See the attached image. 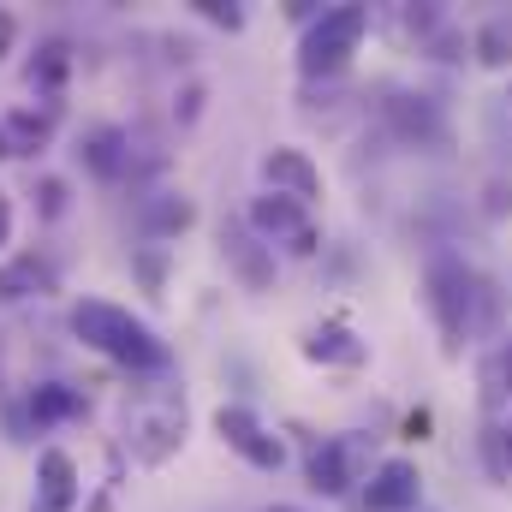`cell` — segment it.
Returning a JSON list of instances; mask_svg holds the SVG:
<instances>
[{
    "label": "cell",
    "instance_id": "19",
    "mask_svg": "<svg viewBox=\"0 0 512 512\" xmlns=\"http://www.w3.org/2000/svg\"><path fill=\"white\" fill-rule=\"evenodd\" d=\"M191 221H197L191 197H173V191H161V197H149V203H143V227H149L155 239H173V233H185Z\"/></svg>",
    "mask_w": 512,
    "mask_h": 512
},
{
    "label": "cell",
    "instance_id": "18",
    "mask_svg": "<svg viewBox=\"0 0 512 512\" xmlns=\"http://www.w3.org/2000/svg\"><path fill=\"white\" fill-rule=\"evenodd\" d=\"M66 72H72V48H66V42H42L36 60H30V72H24V84L42 90V96H60Z\"/></svg>",
    "mask_w": 512,
    "mask_h": 512
},
{
    "label": "cell",
    "instance_id": "11",
    "mask_svg": "<svg viewBox=\"0 0 512 512\" xmlns=\"http://www.w3.org/2000/svg\"><path fill=\"white\" fill-rule=\"evenodd\" d=\"M304 358H310V364H340V370H358V364L370 358V346L358 340V328H352V322H316V328L304 334Z\"/></svg>",
    "mask_w": 512,
    "mask_h": 512
},
{
    "label": "cell",
    "instance_id": "3",
    "mask_svg": "<svg viewBox=\"0 0 512 512\" xmlns=\"http://www.w3.org/2000/svg\"><path fill=\"white\" fill-rule=\"evenodd\" d=\"M364 36H370V6H328V12L304 30V48H298L304 78H334V72H346V60L358 54Z\"/></svg>",
    "mask_w": 512,
    "mask_h": 512
},
{
    "label": "cell",
    "instance_id": "12",
    "mask_svg": "<svg viewBox=\"0 0 512 512\" xmlns=\"http://www.w3.org/2000/svg\"><path fill=\"white\" fill-rule=\"evenodd\" d=\"M78 161H84L96 179H126L131 173V131L90 126L84 137H78Z\"/></svg>",
    "mask_w": 512,
    "mask_h": 512
},
{
    "label": "cell",
    "instance_id": "16",
    "mask_svg": "<svg viewBox=\"0 0 512 512\" xmlns=\"http://www.w3.org/2000/svg\"><path fill=\"white\" fill-rule=\"evenodd\" d=\"M54 292V262H42L36 251L12 256L0 268V304H18V298H48Z\"/></svg>",
    "mask_w": 512,
    "mask_h": 512
},
{
    "label": "cell",
    "instance_id": "4",
    "mask_svg": "<svg viewBox=\"0 0 512 512\" xmlns=\"http://www.w3.org/2000/svg\"><path fill=\"white\" fill-rule=\"evenodd\" d=\"M126 441L143 465L173 459L179 441H185V399L179 393H161V399H143L137 411H126Z\"/></svg>",
    "mask_w": 512,
    "mask_h": 512
},
{
    "label": "cell",
    "instance_id": "6",
    "mask_svg": "<svg viewBox=\"0 0 512 512\" xmlns=\"http://www.w3.org/2000/svg\"><path fill=\"white\" fill-rule=\"evenodd\" d=\"M215 435H221L245 465H256V471H280V465H286V441L268 435V423H262L256 411H245V405H221V411H215Z\"/></svg>",
    "mask_w": 512,
    "mask_h": 512
},
{
    "label": "cell",
    "instance_id": "29",
    "mask_svg": "<svg viewBox=\"0 0 512 512\" xmlns=\"http://www.w3.org/2000/svg\"><path fill=\"white\" fill-rule=\"evenodd\" d=\"M507 102H512V96H507Z\"/></svg>",
    "mask_w": 512,
    "mask_h": 512
},
{
    "label": "cell",
    "instance_id": "21",
    "mask_svg": "<svg viewBox=\"0 0 512 512\" xmlns=\"http://www.w3.org/2000/svg\"><path fill=\"white\" fill-rule=\"evenodd\" d=\"M209 24H221V30H245V12L239 6H227V0H191Z\"/></svg>",
    "mask_w": 512,
    "mask_h": 512
},
{
    "label": "cell",
    "instance_id": "24",
    "mask_svg": "<svg viewBox=\"0 0 512 512\" xmlns=\"http://www.w3.org/2000/svg\"><path fill=\"white\" fill-rule=\"evenodd\" d=\"M12 36H18V24H12V12H0V60L12 54Z\"/></svg>",
    "mask_w": 512,
    "mask_h": 512
},
{
    "label": "cell",
    "instance_id": "5",
    "mask_svg": "<svg viewBox=\"0 0 512 512\" xmlns=\"http://www.w3.org/2000/svg\"><path fill=\"white\" fill-rule=\"evenodd\" d=\"M245 227H251L256 239L274 251H292V256H310L316 251V221H310V209L304 203H292V197H256L251 203V215H245Z\"/></svg>",
    "mask_w": 512,
    "mask_h": 512
},
{
    "label": "cell",
    "instance_id": "9",
    "mask_svg": "<svg viewBox=\"0 0 512 512\" xmlns=\"http://www.w3.org/2000/svg\"><path fill=\"white\" fill-rule=\"evenodd\" d=\"M221 256H227V268L245 280V292H268V286H274V251L256 239L245 221H227V227H221Z\"/></svg>",
    "mask_w": 512,
    "mask_h": 512
},
{
    "label": "cell",
    "instance_id": "22",
    "mask_svg": "<svg viewBox=\"0 0 512 512\" xmlns=\"http://www.w3.org/2000/svg\"><path fill=\"white\" fill-rule=\"evenodd\" d=\"M36 197H42V215H60V209H66V185H60V179H42Z\"/></svg>",
    "mask_w": 512,
    "mask_h": 512
},
{
    "label": "cell",
    "instance_id": "28",
    "mask_svg": "<svg viewBox=\"0 0 512 512\" xmlns=\"http://www.w3.org/2000/svg\"><path fill=\"white\" fill-rule=\"evenodd\" d=\"M501 24H507V30H512V12H507V18H501Z\"/></svg>",
    "mask_w": 512,
    "mask_h": 512
},
{
    "label": "cell",
    "instance_id": "1",
    "mask_svg": "<svg viewBox=\"0 0 512 512\" xmlns=\"http://www.w3.org/2000/svg\"><path fill=\"white\" fill-rule=\"evenodd\" d=\"M423 292H429V316L441 328L447 358H459L465 340L501 328V286L489 274L465 268V256H435L429 274H423Z\"/></svg>",
    "mask_w": 512,
    "mask_h": 512
},
{
    "label": "cell",
    "instance_id": "2",
    "mask_svg": "<svg viewBox=\"0 0 512 512\" xmlns=\"http://www.w3.org/2000/svg\"><path fill=\"white\" fill-rule=\"evenodd\" d=\"M66 328H72L90 352H102V358H114V364H126V370H167V346L155 340V328L137 322L120 304H108V298H78L72 316H66Z\"/></svg>",
    "mask_w": 512,
    "mask_h": 512
},
{
    "label": "cell",
    "instance_id": "26",
    "mask_svg": "<svg viewBox=\"0 0 512 512\" xmlns=\"http://www.w3.org/2000/svg\"><path fill=\"white\" fill-rule=\"evenodd\" d=\"M12 239V203H6V191H0V245Z\"/></svg>",
    "mask_w": 512,
    "mask_h": 512
},
{
    "label": "cell",
    "instance_id": "25",
    "mask_svg": "<svg viewBox=\"0 0 512 512\" xmlns=\"http://www.w3.org/2000/svg\"><path fill=\"white\" fill-rule=\"evenodd\" d=\"M423 429H429V411H417V417H405V435H411V441H423Z\"/></svg>",
    "mask_w": 512,
    "mask_h": 512
},
{
    "label": "cell",
    "instance_id": "10",
    "mask_svg": "<svg viewBox=\"0 0 512 512\" xmlns=\"http://www.w3.org/2000/svg\"><path fill=\"white\" fill-rule=\"evenodd\" d=\"M417 495H423V477H417L411 459H387V465H376V477L364 483V507L370 512H411Z\"/></svg>",
    "mask_w": 512,
    "mask_h": 512
},
{
    "label": "cell",
    "instance_id": "20",
    "mask_svg": "<svg viewBox=\"0 0 512 512\" xmlns=\"http://www.w3.org/2000/svg\"><path fill=\"white\" fill-rule=\"evenodd\" d=\"M477 60H483V66H507L512 60V30L501 24V18L477 30Z\"/></svg>",
    "mask_w": 512,
    "mask_h": 512
},
{
    "label": "cell",
    "instance_id": "14",
    "mask_svg": "<svg viewBox=\"0 0 512 512\" xmlns=\"http://www.w3.org/2000/svg\"><path fill=\"white\" fill-rule=\"evenodd\" d=\"M48 137H54V108H18L0 120V161L36 155V149H48Z\"/></svg>",
    "mask_w": 512,
    "mask_h": 512
},
{
    "label": "cell",
    "instance_id": "17",
    "mask_svg": "<svg viewBox=\"0 0 512 512\" xmlns=\"http://www.w3.org/2000/svg\"><path fill=\"white\" fill-rule=\"evenodd\" d=\"M24 411H30L36 423H66V417H84V393L66 387V382H48L24 399Z\"/></svg>",
    "mask_w": 512,
    "mask_h": 512
},
{
    "label": "cell",
    "instance_id": "15",
    "mask_svg": "<svg viewBox=\"0 0 512 512\" xmlns=\"http://www.w3.org/2000/svg\"><path fill=\"white\" fill-rule=\"evenodd\" d=\"M310 489L316 495H346L352 483H358V465H352V441H322L316 453H310Z\"/></svg>",
    "mask_w": 512,
    "mask_h": 512
},
{
    "label": "cell",
    "instance_id": "23",
    "mask_svg": "<svg viewBox=\"0 0 512 512\" xmlns=\"http://www.w3.org/2000/svg\"><path fill=\"white\" fill-rule=\"evenodd\" d=\"M495 435H501V477H512V411L495 417Z\"/></svg>",
    "mask_w": 512,
    "mask_h": 512
},
{
    "label": "cell",
    "instance_id": "8",
    "mask_svg": "<svg viewBox=\"0 0 512 512\" xmlns=\"http://www.w3.org/2000/svg\"><path fill=\"white\" fill-rule=\"evenodd\" d=\"M262 179H268L274 197H292V203H304V209L322 197V173H316V161H310L304 149H268V155H262Z\"/></svg>",
    "mask_w": 512,
    "mask_h": 512
},
{
    "label": "cell",
    "instance_id": "27",
    "mask_svg": "<svg viewBox=\"0 0 512 512\" xmlns=\"http://www.w3.org/2000/svg\"><path fill=\"white\" fill-rule=\"evenodd\" d=\"M268 512H298V507H268Z\"/></svg>",
    "mask_w": 512,
    "mask_h": 512
},
{
    "label": "cell",
    "instance_id": "7",
    "mask_svg": "<svg viewBox=\"0 0 512 512\" xmlns=\"http://www.w3.org/2000/svg\"><path fill=\"white\" fill-rule=\"evenodd\" d=\"M387 131H393L399 143H411V149H441V143H447V114H441L435 96L399 90V96L387 102Z\"/></svg>",
    "mask_w": 512,
    "mask_h": 512
},
{
    "label": "cell",
    "instance_id": "13",
    "mask_svg": "<svg viewBox=\"0 0 512 512\" xmlns=\"http://www.w3.org/2000/svg\"><path fill=\"white\" fill-rule=\"evenodd\" d=\"M36 512H72L78 507V465L60 453V447H48L42 459H36Z\"/></svg>",
    "mask_w": 512,
    "mask_h": 512
}]
</instances>
